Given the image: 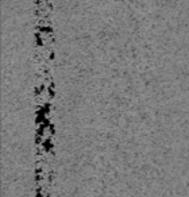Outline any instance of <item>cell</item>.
<instances>
[{
    "mask_svg": "<svg viewBox=\"0 0 189 197\" xmlns=\"http://www.w3.org/2000/svg\"><path fill=\"white\" fill-rule=\"evenodd\" d=\"M39 30L42 31V33H51V31H53L51 30V27H41Z\"/></svg>",
    "mask_w": 189,
    "mask_h": 197,
    "instance_id": "cell-2",
    "label": "cell"
},
{
    "mask_svg": "<svg viewBox=\"0 0 189 197\" xmlns=\"http://www.w3.org/2000/svg\"><path fill=\"white\" fill-rule=\"evenodd\" d=\"M51 147H53V144H51L50 139H45V140H43V149H45V151H49Z\"/></svg>",
    "mask_w": 189,
    "mask_h": 197,
    "instance_id": "cell-1",
    "label": "cell"
},
{
    "mask_svg": "<svg viewBox=\"0 0 189 197\" xmlns=\"http://www.w3.org/2000/svg\"><path fill=\"white\" fill-rule=\"evenodd\" d=\"M37 39H38V45L42 46V39H41V34H37Z\"/></svg>",
    "mask_w": 189,
    "mask_h": 197,
    "instance_id": "cell-3",
    "label": "cell"
}]
</instances>
